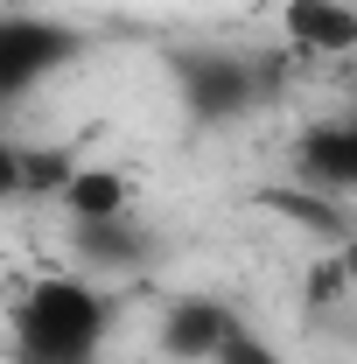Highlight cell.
<instances>
[{
	"instance_id": "30bf717a",
	"label": "cell",
	"mask_w": 357,
	"mask_h": 364,
	"mask_svg": "<svg viewBox=\"0 0 357 364\" xmlns=\"http://www.w3.org/2000/svg\"><path fill=\"white\" fill-rule=\"evenodd\" d=\"M56 203H63V218H70V225H91V218H127V210H134V182H127V168H78L70 189H63Z\"/></svg>"
},
{
	"instance_id": "52a82bcc",
	"label": "cell",
	"mask_w": 357,
	"mask_h": 364,
	"mask_svg": "<svg viewBox=\"0 0 357 364\" xmlns=\"http://www.w3.org/2000/svg\"><path fill=\"white\" fill-rule=\"evenodd\" d=\"M78 168H85V161H78V147H28L21 134L0 140V196H14V203L63 196Z\"/></svg>"
},
{
	"instance_id": "9c48e42d",
	"label": "cell",
	"mask_w": 357,
	"mask_h": 364,
	"mask_svg": "<svg viewBox=\"0 0 357 364\" xmlns=\"http://www.w3.org/2000/svg\"><path fill=\"white\" fill-rule=\"evenodd\" d=\"M260 203H267V210H280V218H294V225H309L315 238H329V245H351V238H357L351 203H343V196H329V189L294 182V189H267Z\"/></svg>"
},
{
	"instance_id": "8992f818",
	"label": "cell",
	"mask_w": 357,
	"mask_h": 364,
	"mask_svg": "<svg viewBox=\"0 0 357 364\" xmlns=\"http://www.w3.org/2000/svg\"><path fill=\"white\" fill-rule=\"evenodd\" d=\"M294 176L309 182V189H329V196H357V112L302 127V140H294Z\"/></svg>"
},
{
	"instance_id": "7a4b0ae2",
	"label": "cell",
	"mask_w": 357,
	"mask_h": 364,
	"mask_svg": "<svg viewBox=\"0 0 357 364\" xmlns=\"http://www.w3.org/2000/svg\"><path fill=\"white\" fill-rule=\"evenodd\" d=\"M169 85H176V105L189 127H238L267 105L252 49H224V43H176L169 49Z\"/></svg>"
},
{
	"instance_id": "277c9868",
	"label": "cell",
	"mask_w": 357,
	"mask_h": 364,
	"mask_svg": "<svg viewBox=\"0 0 357 364\" xmlns=\"http://www.w3.org/2000/svg\"><path fill=\"white\" fill-rule=\"evenodd\" d=\"M238 329H245V316H238L224 294H176L154 343H161V358H169V364H211Z\"/></svg>"
},
{
	"instance_id": "8fae6325",
	"label": "cell",
	"mask_w": 357,
	"mask_h": 364,
	"mask_svg": "<svg viewBox=\"0 0 357 364\" xmlns=\"http://www.w3.org/2000/svg\"><path fill=\"white\" fill-rule=\"evenodd\" d=\"M211 364H287V358H280L267 336H260V329L245 322V329H238V336H231V343H224V350H218Z\"/></svg>"
},
{
	"instance_id": "ba28073f",
	"label": "cell",
	"mask_w": 357,
	"mask_h": 364,
	"mask_svg": "<svg viewBox=\"0 0 357 364\" xmlns=\"http://www.w3.org/2000/svg\"><path fill=\"white\" fill-rule=\"evenodd\" d=\"M280 36L302 56H351L357 49V7L351 0H280Z\"/></svg>"
},
{
	"instance_id": "7c38bea8",
	"label": "cell",
	"mask_w": 357,
	"mask_h": 364,
	"mask_svg": "<svg viewBox=\"0 0 357 364\" xmlns=\"http://www.w3.org/2000/svg\"><path fill=\"white\" fill-rule=\"evenodd\" d=\"M351 7H357V0H351Z\"/></svg>"
},
{
	"instance_id": "5b68a950",
	"label": "cell",
	"mask_w": 357,
	"mask_h": 364,
	"mask_svg": "<svg viewBox=\"0 0 357 364\" xmlns=\"http://www.w3.org/2000/svg\"><path fill=\"white\" fill-rule=\"evenodd\" d=\"M154 231L134 225V210L127 218H91V225H70V259H78V273H91V280H134V273L154 267Z\"/></svg>"
},
{
	"instance_id": "6da1fadb",
	"label": "cell",
	"mask_w": 357,
	"mask_h": 364,
	"mask_svg": "<svg viewBox=\"0 0 357 364\" xmlns=\"http://www.w3.org/2000/svg\"><path fill=\"white\" fill-rule=\"evenodd\" d=\"M105 329H112V301L91 273H43L7 309L14 364H98Z\"/></svg>"
},
{
	"instance_id": "3957f363",
	"label": "cell",
	"mask_w": 357,
	"mask_h": 364,
	"mask_svg": "<svg viewBox=\"0 0 357 364\" xmlns=\"http://www.w3.org/2000/svg\"><path fill=\"white\" fill-rule=\"evenodd\" d=\"M91 36L49 14H7L0 21V105H21L28 91H43L49 77H63L70 63H85Z\"/></svg>"
}]
</instances>
